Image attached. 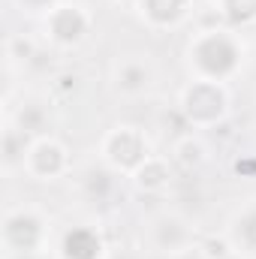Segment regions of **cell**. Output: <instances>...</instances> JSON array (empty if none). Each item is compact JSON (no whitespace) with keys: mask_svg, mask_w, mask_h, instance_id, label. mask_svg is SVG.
<instances>
[{"mask_svg":"<svg viewBox=\"0 0 256 259\" xmlns=\"http://www.w3.org/2000/svg\"><path fill=\"white\" fill-rule=\"evenodd\" d=\"M247 46L241 39V30L229 24L199 27L184 46V66L190 78L205 81H232L244 66Z\"/></svg>","mask_w":256,"mask_h":259,"instance_id":"obj_1","label":"cell"},{"mask_svg":"<svg viewBox=\"0 0 256 259\" xmlns=\"http://www.w3.org/2000/svg\"><path fill=\"white\" fill-rule=\"evenodd\" d=\"M3 256H42L52 244V217L39 205H15L0 229Z\"/></svg>","mask_w":256,"mask_h":259,"instance_id":"obj_2","label":"cell"},{"mask_svg":"<svg viewBox=\"0 0 256 259\" xmlns=\"http://www.w3.org/2000/svg\"><path fill=\"white\" fill-rule=\"evenodd\" d=\"M178 112L190 130H214L232 112V91L226 81L190 78L178 91Z\"/></svg>","mask_w":256,"mask_h":259,"instance_id":"obj_3","label":"cell"},{"mask_svg":"<svg viewBox=\"0 0 256 259\" xmlns=\"http://www.w3.org/2000/svg\"><path fill=\"white\" fill-rule=\"evenodd\" d=\"M151 157V142L142 127L118 124L100 139V163H106L121 178H130Z\"/></svg>","mask_w":256,"mask_h":259,"instance_id":"obj_4","label":"cell"},{"mask_svg":"<svg viewBox=\"0 0 256 259\" xmlns=\"http://www.w3.org/2000/svg\"><path fill=\"white\" fill-rule=\"evenodd\" d=\"M94 30V12L84 3H72L64 0L61 6H55L46 18H42V33L55 49H78Z\"/></svg>","mask_w":256,"mask_h":259,"instance_id":"obj_5","label":"cell"},{"mask_svg":"<svg viewBox=\"0 0 256 259\" xmlns=\"http://www.w3.org/2000/svg\"><path fill=\"white\" fill-rule=\"evenodd\" d=\"M69 169H72L69 148L58 136L46 133V136L30 139L24 163H21V172L27 178H33V181H61L64 175H69Z\"/></svg>","mask_w":256,"mask_h":259,"instance_id":"obj_6","label":"cell"},{"mask_svg":"<svg viewBox=\"0 0 256 259\" xmlns=\"http://www.w3.org/2000/svg\"><path fill=\"white\" fill-rule=\"evenodd\" d=\"M145 238H148V247L163 253V256H172V253L196 244L190 220L175 214V211H160L157 217H151V223L145 229Z\"/></svg>","mask_w":256,"mask_h":259,"instance_id":"obj_7","label":"cell"},{"mask_svg":"<svg viewBox=\"0 0 256 259\" xmlns=\"http://www.w3.org/2000/svg\"><path fill=\"white\" fill-rule=\"evenodd\" d=\"M112 91L124 100L145 97L154 84V64L148 61V55H121L112 64Z\"/></svg>","mask_w":256,"mask_h":259,"instance_id":"obj_8","label":"cell"},{"mask_svg":"<svg viewBox=\"0 0 256 259\" xmlns=\"http://www.w3.org/2000/svg\"><path fill=\"white\" fill-rule=\"evenodd\" d=\"M58 259H109L106 235L91 223H75L61 232L58 238Z\"/></svg>","mask_w":256,"mask_h":259,"instance_id":"obj_9","label":"cell"},{"mask_svg":"<svg viewBox=\"0 0 256 259\" xmlns=\"http://www.w3.org/2000/svg\"><path fill=\"white\" fill-rule=\"evenodd\" d=\"M223 238L232 256L256 259V196L232 211V217L223 226Z\"/></svg>","mask_w":256,"mask_h":259,"instance_id":"obj_10","label":"cell"},{"mask_svg":"<svg viewBox=\"0 0 256 259\" xmlns=\"http://www.w3.org/2000/svg\"><path fill=\"white\" fill-rule=\"evenodd\" d=\"M133 9L151 30H175L193 12V0H136Z\"/></svg>","mask_w":256,"mask_h":259,"instance_id":"obj_11","label":"cell"},{"mask_svg":"<svg viewBox=\"0 0 256 259\" xmlns=\"http://www.w3.org/2000/svg\"><path fill=\"white\" fill-rule=\"evenodd\" d=\"M175 172H178V169L172 166L169 154H166V157H163V154H151V157L130 175V181H133V187H136L139 193L160 196V193H166V190L172 187Z\"/></svg>","mask_w":256,"mask_h":259,"instance_id":"obj_12","label":"cell"},{"mask_svg":"<svg viewBox=\"0 0 256 259\" xmlns=\"http://www.w3.org/2000/svg\"><path fill=\"white\" fill-rule=\"evenodd\" d=\"M208 145L202 142L199 133H184L178 139H172V148H169V160L178 172H199L205 163H208Z\"/></svg>","mask_w":256,"mask_h":259,"instance_id":"obj_13","label":"cell"},{"mask_svg":"<svg viewBox=\"0 0 256 259\" xmlns=\"http://www.w3.org/2000/svg\"><path fill=\"white\" fill-rule=\"evenodd\" d=\"M211 3L220 12L223 24H229L235 30L256 24V0H211Z\"/></svg>","mask_w":256,"mask_h":259,"instance_id":"obj_14","label":"cell"},{"mask_svg":"<svg viewBox=\"0 0 256 259\" xmlns=\"http://www.w3.org/2000/svg\"><path fill=\"white\" fill-rule=\"evenodd\" d=\"M24 15H30V18H46L55 6H61L64 0H12Z\"/></svg>","mask_w":256,"mask_h":259,"instance_id":"obj_15","label":"cell"},{"mask_svg":"<svg viewBox=\"0 0 256 259\" xmlns=\"http://www.w3.org/2000/svg\"><path fill=\"white\" fill-rule=\"evenodd\" d=\"M166 259H208V253L199 244H190V247H184V250H178V253H172V256H166Z\"/></svg>","mask_w":256,"mask_h":259,"instance_id":"obj_16","label":"cell"},{"mask_svg":"<svg viewBox=\"0 0 256 259\" xmlns=\"http://www.w3.org/2000/svg\"><path fill=\"white\" fill-rule=\"evenodd\" d=\"M109 259H142V256L133 253V250H121V253H109Z\"/></svg>","mask_w":256,"mask_h":259,"instance_id":"obj_17","label":"cell"},{"mask_svg":"<svg viewBox=\"0 0 256 259\" xmlns=\"http://www.w3.org/2000/svg\"><path fill=\"white\" fill-rule=\"evenodd\" d=\"M3 259H42V256H3Z\"/></svg>","mask_w":256,"mask_h":259,"instance_id":"obj_18","label":"cell"},{"mask_svg":"<svg viewBox=\"0 0 256 259\" xmlns=\"http://www.w3.org/2000/svg\"><path fill=\"white\" fill-rule=\"evenodd\" d=\"M115 3H130V6H133V3H136V0H115Z\"/></svg>","mask_w":256,"mask_h":259,"instance_id":"obj_19","label":"cell"}]
</instances>
